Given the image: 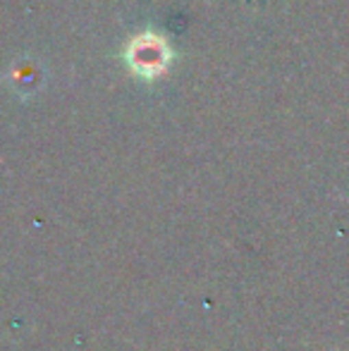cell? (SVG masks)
<instances>
[{"label":"cell","mask_w":349,"mask_h":351,"mask_svg":"<svg viewBox=\"0 0 349 351\" xmlns=\"http://www.w3.org/2000/svg\"><path fill=\"white\" fill-rule=\"evenodd\" d=\"M125 60L130 70L141 79H158L170 67L173 51L168 41L154 32L139 34L130 41L125 51Z\"/></svg>","instance_id":"obj_1"}]
</instances>
